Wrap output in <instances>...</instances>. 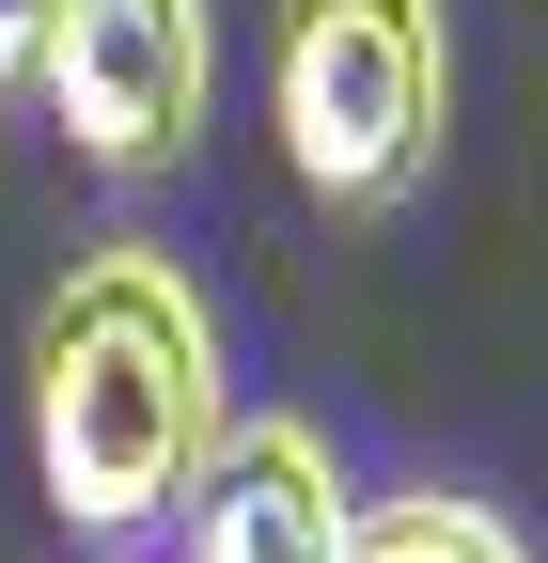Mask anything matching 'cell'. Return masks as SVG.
<instances>
[{"instance_id":"obj_1","label":"cell","mask_w":548,"mask_h":563,"mask_svg":"<svg viewBox=\"0 0 548 563\" xmlns=\"http://www.w3.org/2000/svg\"><path fill=\"white\" fill-rule=\"evenodd\" d=\"M220 329L173 251H79L32 313V470L63 532H157L220 439Z\"/></svg>"},{"instance_id":"obj_2","label":"cell","mask_w":548,"mask_h":563,"mask_svg":"<svg viewBox=\"0 0 548 563\" xmlns=\"http://www.w3.org/2000/svg\"><path fill=\"white\" fill-rule=\"evenodd\" d=\"M266 125H283V173L314 203H346V220L407 203L454 125V16L439 0H283Z\"/></svg>"},{"instance_id":"obj_3","label":"cell","mask_w":548,"mask_h":563,"mask_svg":"<svg viewBox=\"0 0 548 563\" xmlns=\"http://www.w3.org/2000/svg\"><path fill=\"white\" fill-rule=\"evenodd\" d=\"M47 125L79 141V173L142 188L204 141V95H220V0H63L32 47Z\"/></svg>"},{"instance_id":"obj_4","label":"cell","mask_w":548,"mask_h":563,"mask_svg":"<svg viewBox=\"0 0 548 563\" xmlns=\"http://www.w3.org/2000/svg\"><path fill=\"white\" fill-rule=\"evenodd\" d=\"M173 517H188V563H346L361 485H346V454H329L298 407H251V422L204 439Z\"/></svg>"},{"instance_id":"obj_5","label":"cell","mask_w":548,"mask_h":563,"mask_svg":"<svg viewBox=\"0 0 548 563\" xmlns=\"http://www.w3.org/2000/svg\"><path fill=\"white\" fill-rule=\"evenodd\" d=\"M346 563H533V548H517L486 501H361Z\"/></svg>"},{"instance_id":"obj_6","label":"cell","mask_w":548,"mask_h":563,"mask_svg":"<svg viewBox=\"0 0 548 563\" xmlns=\"http://www.w3.org/2000/svg\"><path fill=\"white\" fill-rule=\"evenodd\" d=\"M63 0H0V95H32V47H47Z\"/></svg>"}]
</instances>
